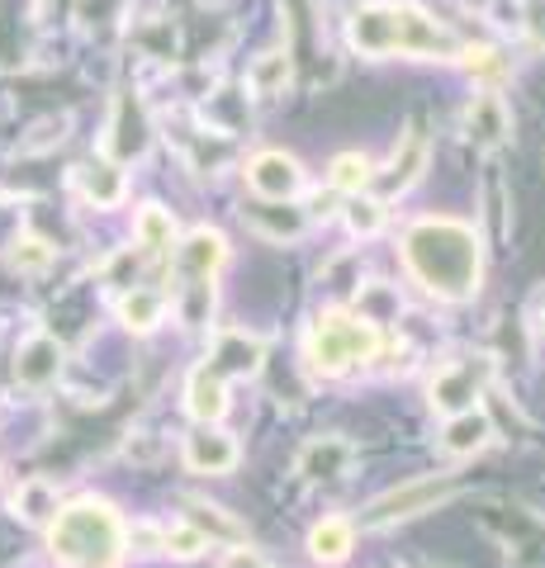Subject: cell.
<instances>
[{
    "label": "cell",
    "instance_id": "5",
    "mask_svg": "<svg viewBox=\"0 0 545 568\" xmlns=\"http://www.w3.org/2000/svg\"><path fill=\"white\" fill-rule=\"evenodd\" d=\"M451 493H455L451 478H413V484L384 493L380 503L365 507L361 526H390V521H403V517H417V511H432L436 503H446Z\"/></svg>",
    "mask_w": 545,
    "mask_h": 568
},
{
    "label": "cell",
    "instance_id": "1",
    "mask_svg": "<svg viewBox=\"0 0 545 568\" xmlns=\"http://www.w3.org/2000/svg\"><path fill=\"white\" fill-rule=\"evenodd\" d=\"M408 271L442 298H465L480 290V237L455 219H422L403 242Z\"/></svg>",
    "mask_w": 545,
    "mask_h": 568
},
{
    "label": "cell",
    "instance_id": "19",
    "mask_svg": "<svg viewBox=\"0 0 545 568\" xmlns=\"http://www.w3.org/2000/svg\"><path fill=\"white\" fill-rule=\"evenodd\" d=\"M351 521H342V517H327V521H319L313 526V536H309V549L319 559H327V564H337V559H346L351 555Z\"/></svg>",
    "mask_w": 545,
    "mask_h": 568
},
{
    "label": "cell",
    "instance_id": "18",
    "mask_svg": "<svg viewBox=\"0 0 545 568\" xmlns=\"http://www.w3.org/2000/svg\"><path fill=\"white\" fill-rule=\"evenodd\" d=\"M14 511H20L24 521H52L58 517V488H52L48 478H24V484L14 488Z\"/></svg>",
    "mask_w": 545,
    "mask_h": 568
},
{
    "label": "cell",
    "instance_id": "4",
    "mask_svg": "<svg viewBox=\"0 0 545 568\" xmlns=\"http://www.w3.org/2000/svg\"><path fill=\"white\" fill-rule=\"evenodd\" d=\"M375 355V327L351 313H323L309 336V361L323 375H342V369L361 365Z\"/></svg>",
    "mask_w": 545,
    "mask_h": 568
},
{
    "label": "cell",
    "instance_id": "23",
    "mask_svg": "<svg viewBox=\"0 0 545 568\" xmlns=\"http://www.w3.org/2000/svg\"><path fill=\"white\" fill-rule=\"evenodd\" d=\"M133 227H138V246H148V252H162V246H171V237H175V223L162 204H148L138 213Z\"/></svg>",
    "mask_w": 545,
    "mask_h": 568
},
{
    "label": "cell",
    "instance_id": "3",
    "mask_svg": "<svg viewBox=\"0 0 545 568\" xmlns=\"http://www.w3.org/2000/svg\"><path fill=\"white\" fill-rule=\"evenodd\" d=\"M52 555L72 568H110L124 555V521L104 497H81L52 517Z\"/></svg>",
    "mask_w": 545,
    "mask_h": 568
},
{
    "label": "cell",
    "instance_id": "11",
    "mask_svg": "<svg viewBox=\"0 0 545 568\" xmlns=\"http://www.w3.org/2000/svg\"><path fill=\"white\" fill-rule=\"evenodd\" d=\"M223 256H228L223 237L200 227V233H190L181 246H175V271H181L185 280H209L223 265Z\"/></svg>",
    "mask_w": 545,
    "mask_h": 568
},
{
    "label": "cell",
    "instance_id": "20",
    "mask_svg": "<svg viewBox=\"0 0 545 568\" xmlns=\"http://www.w3.org/2000/svg\"><path fill=\"white\" fill-rule=\"evenodd\" d=\"M162 308H166V298L157 290H129L124 304H119V317H124L133 332H152L157 323H162Z\"/></svg>",
    "mask_w": 545,
    "mask_h": 568
},
{
    "label": "cell",
    "instance_id": "8",
    "mask_svg": "<svg viewBox=\"0 0 545 568\" xmlns=\"http://www.w3.org/2000/svg\"><path fill=\"white\" fill-rule=\"evenodd\" d=\"M185 465L195 474H228L238 465V446L233 436L214 432V426H200V432L185 436Z\"/></svg>",
    "mask_w": 545,
    "mask_h": 568
},
{
    "label": "cell",
    "instance_id": "22",
    "mask_svg": "<svg viewBox=\"0 0 545 568\" xmlns=\"http://www.w3.org/2000/svg\"><path fill=\"white\" fill-rule=\"evenodd\" d=\"M422 166H427V142H422V133H408L403 138V152H394V171H390V185L394 190H408Z\"/></svg>",
    "mask_w": 545,
    "mask_h": 568
},
{
    "label": "cell",
    "instance_id": "2",
    "mask_svg": "<svg viewBox=\"0 0 545 568\" xmlns=\"http://www.w3.org/2000/svg\"><path fill=\"white\" fill-rule=\"evenodd\" d=\"M351 43L371 58H390V52H413V58H455L461 43L446 24H436L427 10L417 6H365L351 20Z\"/></svg>",
    "mask_w": 545,
    "mask_h": 568
},
{
    "label": "cell",
    "instance_id": "25",
    "mask_svg": "<svg viewBox=\"0 0 545 568\" xmlns=\"http://www.w3.org/2000/svg\"><path fill=\"white\" fill-rule=\"evenodd\" d=\"M162 549L175 555V559H195L200 549H209V540L200 536L195 526H171V530H162Z\"/></svg>",
    "mask_w": 545,
    "mask_h": 568
},
{
    "label": "cell",
    "instance_id": "14",
    "mask_svg": "<svg viewBox=\"0 0 545 568\" xmlns=\"http://www.w3.org/2000/svg\"><path fill=\"white\" fill-rule=\"evenodd\" d=\"M190 413H195L200 422H219L223 407H228V379L219 375L214 365H200L195 375H190Z\"/></svg>",
    "mask_w": 545,
    "mask_h": 568
},
{
    "label": "cell",
    "instance_id": "7",
    "mask_svg": "<svg viewBox=\"0 0 545 568\" xmlns=\"http://www.w3.org/2000/svg\"><path fill=\"white\" fill-rule=\"evenodd\" d=\"M248 181L266 204H285L290 194H299V185H304V171H299V162L285 152H261L248 171Z\"/></svg>",
    "mask_w": 545,
    "mask_h": 568
},
{
    "label": "cell",
    "instance_id": "24",
    "mask_svg": "<svg viewBox=\"0 0 545 568\" xmlns=\"http://www.w3.org/2000/svg\"><path fill=\"white\" fill-rule=\"evenodd\" d=\"M371 175H375V166H371V156H361V152H346V156L332 162V185L346 190V194L365 190V185H371Z\"/></svg>",
    "mask_w": 545,
    "mask_h": 568
},
{
    "label": "cell",
    "instance_id": "13",
    "mask_svg": "<svg viewBox=\"0 0 545 568\" xmlns=\"http://www.w3.org/2000/svg\"><path fill=\"white\" fill-rule=\"evenodd\" d=\"M346 465H351V446L342 436L309 440L304 455H299V474H304V478H342Z\"/></svg>",
    "mask_w": 545,
    "mask_h": 568
},
{
    "label": "cell",
    "instance_id": "9",
    "mask_svg": "<svg viewBox=\"0 0 545 568\" xmlns=\"http://www.w3.org/2000/svg\"><path fill=\"white\" fill-rule=\"evenodd\" d=\"M58 369H62V346L52 342V336H29V342L20 346V355H14V375H20V384L29 388H43L58 379Z\"/></svg>",
    "mask_w": 545,
    "mask_h": 568
},
{
    "label": "cell",
    "instance_id": "30",
    "mask_svg": "<svg viewBox=\"0 0 545 568\" xmlns=\"http://www.w3.org/2000/svg\"><path fill=\"white\" fill-rule=\"evenodd\" d=\"M223 568H271V564L261 555H252V549H233V555L223 559Z\"/></svg>",
    "mask_w": 545,
    "mask_h": 568
},
{
    "label": "cell",
    "instance_id": "28",
    "mask_svg": "<svg viewBox=\"0 0 545 568\" xmlns=\"http://www.w3.org/2000/svg\"><path fill=\"white\" fill-rule=\"evenodd\" d=\"M52 261V246L43 237H20L14 242V265H24V271H43Z\"/></svg>",
    "mask_w": 545,
    "mask_h": 568
},
{
    "label": "cell",
    "instance_id": "6",
    "mask_svg": "<svg viewBox=\"0 0 545 568\" xmlns=\"http://www.w3.org/2000/svg\"><path fill=\"white\" fill-rule=\"evenodd\" d=\"M488 375H494V365H488L484 355H470V361H455L446 369H436V379H432V407H442L446 417L470 413L474 398L484 394Z\"/></svg>",
    "mask_w": 545,
    "mask_h": 568
},
{
    "label": "cell",
    "instance_id": "26",
    "mask_svg": "<svg viewBox=\"0 0 545 568\" xmlns=\"http://www.w3.org/2000/svg\"><path fill=\"white\" fill-rule=\"evenodd\" d=\"M280 81H290V62L280 58V52H271V58H261V62H256L252 85H256L261 95H271V91H280Z\"/></svg>",
    "mask_w": 545,
    "mask_h": 568
},
{
    "label": "cell",
    "instance_id": "27",
    "mask_svg": "<svg viewBox=\"0 0 545 568\" xmlns=\"http://www.w3.org/2000/svg\"><path fill=\"white\" fill-rule=\"evenodd\" d=\"M346 223L356 227V233H375V227L384 223V209L375 200H361V194H356V200L346 204Z\"/></svg>",
    "mask_w": 545,
    "mask_h": 568
},
{
    "label": "cell",
    "instance_id": "17",
    "mask_svg": "<svg viewBox=\"0 0 545 568\" xmlns=\"http://www.w3.org/2000/svg\"><path fill=\"white\" fill-rule=\"evenodd\" d=\"M77 185L91 194L95 204H119V200H124V171H119L114 162H85V166H77Z\"/></svg>",
    "mask_w": 545,
    "mask_h": 568
},
{
    "label": "cell",
    "instance_id": "16",
    "mask_svg": "<svg viewBox=\"0 0 545 568\" xmlns=\"http://www.w3.org/2000/svg\"><path fill=\"white\" fill-rule=\"evenodd\" d=\"M494 436V426H488V417L484 413H455L451 422H446V436H442V446L451 450V455H474L484 446V440Z\"/></svg>",
    "mask_w": 545,
    "mask_h": 568
},
{
    "label": "cell",
    "instance_id": "15",
    "mask_svg": "<svg viewBox=\"0 0 545 568\" xmlns=\"http://www.w3.org/2000/svg\"><path fill=\"white\" fill-rule=\"evenodd\" d=\"M143 148H148V119H143V110H138L133 100H119V119H114V133H110V152L114 156H143Z\"/></svg>",
    "mask_w": 545,
    "mask_h": 568
},
{
    "label": "cell",
    "instance_id": "29",
    "mask_svg": "<svg viewBox=\"0 0 545 568\" xmlns=\"http://www.w3.org/2000/svg\"><path fill=\"white\" fill-rule=\"evenodd\" d=\"M522 20H526V29H532L536 39L545 43V0H532V6L522 10Z\"/></svg>",
    "mask_w": 545,
    "mask_h": 568
},
{
    "label": "cell",
    "instance_id": "10",
    "mask_svg": "<svg viewBox=\"0 0 545 568\" xmlns=\"http://www.w3.org/2000/svg\"><path fill=\"white\" fill-rule=\"evenodd\" d=\"M465 129H470V138H474V148H498V142L513 133V114H507L503 95H494V91L474 95Z\"/></svg>",
    "mask_w": 545,
    "mask_h": 568
},
{
    "label": "cell",
    "instance_id": "21",
    "mask_svg": "<svg viewBox=\"0 0 545 568\" xmlns=\"http://www.w3.org/2000/svg\"><path fill=\"white\" fill-rule=\"evenodd\" d=\"M252 223L266 237H299L304 233V213L290 204H252Z\"/></svg>",
    "mask_w": 545,
    "mask_h": 568
},
{
    "label": "cell",
    "instance_id": "12",
    "mask_svg": "<svg viewBox=\"0 0 545 568\" xmlns=\"http://www.w3.org/2000/svg\"><path fill=\"white\" fill-rule=\"evenodd\" d=\"M219 369V375H256V365H261V342L248 332H223L219 336V346H214V361H209Z\"/></svg>",
    "mask_w": 545,
    "mask_h": 568
}]
</instances>
